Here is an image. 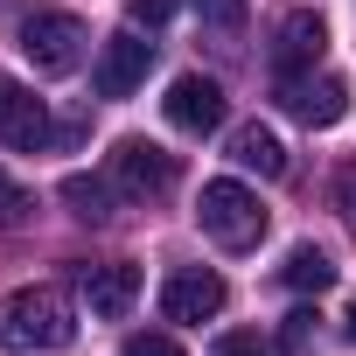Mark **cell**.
I'll list each match as a JSON object with an SVG mask.
<instances>
[{
	"label": "cell",
	"mask_w": 356,
	"mask_h": 356,
	"mask_svg": "<svg viewBox=\"0 0 356 356\" xmlns=\"http://www.w3.org/2000/svg\"><path fill=\"white\" fill-rule=\"evenodd\" d=\"M77 342V314L56 286H22L0 300V349L15 356H49V349H70Z\"/></svg>",
	"instance_id": "obj_1"
},
{
	"label": "cell",
	"mask_w": 356,
	"mask_h": 356,
	"mask_svg": "<svg viewBox=\"0 0 356 356\" xmlns=\"http://www.w3.org/2000/svg\"><path fill=\"white\" fill-rule=\"evenodd\" d=\"M196 224L224 245V252H252L259 238H266V210H259V196L245 189V182H203V203H196Z\"/></svg>",
	"instance_id": "obj_2"
},
{
	"label": "cell",
	"mask_w": 356,
	"mask_h": 356,
	"mask_svg": "<svg viewBox=\"0 0 356 356\" xmlns=\"http://www.w3.org/2000/svg\"><path fill=\"white\" fill-rule=\"evenodd\" d=\"M84 22L77 15H63V8H35V15H22V56L42 70V77H70L77 63H84Z\"/></svg>",
	"instance_id": "obj_3"
},
{
	"label": "cell",
	"mask_w": 356,
	"mask_h": 356,
	"mask_svg": "<svg viewBox=\"0 0 356 356\" xmlns=\"http://www.w3.org/2000/svg\"><path fill=\"white\" fill-rule=\"evenodd\" d=\"M112 189L133 203H161L175 189V154H161L154 140H119L112 147Z\"/></svg>",
	"instance_id": "obj_4"
},
{
	"label": "cell",
	"mask_w": 356,
	"mask_h": 356,
	"mask_svg": "<svg viewBox=\"0 0 356 356\" xmlns=\"http://www.w3.org/2000/svg\"><path fill=\"white\" fill-rule=\"evenodd\" d=\"M147 63H154V42H147L140 29H126V35H112V42L98 49L91 91H98V98H133V91L147 84Z\"/></svg>",
	"instance_id": "obj_5"
},
{
	"label": "cell",
	"mask_w": 356,
	"mask_h": 356,
	"mask_svg": "<svg viewBox=\"0 0 356 356\" xmlns=\"http://www.w3.org/2000/svg\"><path fill=\"white\" fill-rule=\"evenodd\" d=\"M161 112H168L175 133H217V126H224V84L189 70V77H175V84H168Z\"/></svg>",
	"instance_id": "obj_6"
},
{
	"label": "cell",
	"mask_w": 356,
	"mask_h": 356,
	"mask_svg": "<svg viewBox=\"0 0 356 356\" xmlns=\"http://www.w3.org/2000/svg\"><path fill=\"white\" fill-rule=\"evenodd\" d=\"M161 314L168 321H217L224 314V280L210 266H175L161 286Z\"/></svg>",
	"instance_id": "obj_7"
},
{
	"label": "cell",
	"mask_w": 356,
	"mask_h": 356,
	"mask_svg": "<svg viewBox=\"0 0 356 356\" xmlns=\"http://www.w3.org/2000/svg\"><path fill=\"white\" fill-rule=\"evenodd\" d=\"M321 49H328V22H321L314 8H293V15L273 29V70H280V77L314 70V63H321Z\"/></svg>",
	"instance_id": "obj_8"
},
{
	"label": "cell",
	"mask_w": 356,
	"mask_h": 356,
	"mask_svg": "<svg viewBox=\"0 0 356 356\" xmlns=\"http://www.w3.org/2000/svg\"><path fill=\"white\" fill-rule=\"evenodd\" d=\"M280 105H286L300 126H335V119L349 112V84H342V77L300 70V77H280Z\"/></svg>",
	"instance_id": "obj_9"
},
{
	"label": "cell",
	"mask_w": 356,
	"mask_h": 356,
	"mask_svg": "<svg viewBox=\"0 0 356 356\" xmlns=\"http://www.w3.org/2000/svg\"><path fill=\"white\" fill-rule=\"evenodd\" d=\"M0 147H22V154L49 147V105L29 84H0Z\"/></svg>",
	"instance_id": "obj_10"
},
{
	"label": "cell",
	"mask_w": 356,
	"mask_h": 356,
	"mask_svg": "<svg viewBox=\"0 0 356 356\" xmlns=\"http://www.w3.org/2000/svg\"><path fill=\"white\" fill-rule=\"evenodd\" d=\"M77 280H84V300H91L98 321H119L140 300V266H84Z\"/></svg>",
	"instance_id": "obj_11"
},
{
	"label": "cell",
	"mask_w": 356,
	"mask_h": 356,
	"mask_svg": "<svg viewBox=\"0 0 356 356\" xmlns=\"http://www.w3.org/2000/svg\"><path fill=\"white\" fill-rule=\"evenodd\" d=\"M231 161L238 168H252V175H266V182H280V175H286V147H280V133L273 126H238L231 133Z\"/></svg>",
	"instance_id": "obj_12"
},
{
	"label": "cell",
	"mask_w": 356,
	"mask_h": 356,
	"mask_svg": "<svg viewBox=\"0 0 356 356\" xmlns=\"http://www.w3.org/2000/svg\"><path fill=\"white\" fill-rule=\"evenodd\" d=\"M63 203H70V217H84V224H112L119 210V189H112V175H63Z\"/></svg>",
	"instance_id": "obj_13"
},
{
	"label": "cell",
	"mask_w": 356,
	"mask_h": 356,
	"mask_svg": "<svg viewBox=\"0 0 356 356\" xmlns=\"http://www.w3.org/2000/svg\"><path fill=\"white\" fill-rule=\"evenodd\" d=\"M280 280H286L293 293H328V286H335V259H328L321 245H293L286 266H280Z\"/></svg>",
	"instance_id": "obj_14"
},
{
	"label": "cell",
	"mask_w": 356,
	"mask_h": 356,
	"mask_svg": "<svg viewBox=\"0 0 356 356\" xmlns=\"http://www.w3.org/2000/svg\"><path fill=\"white\" fill-rule=\"evenodd\" d=\"M189 8H196V22L217 29V35H238V29H245V0H189Z\"/></svg>",
	"instance_id": "obj_15"
},
{
	"label": "cell",
	"mask_w": 356,
	"mask_h": 356,
	"mask_svg": "<svg viewBox=\"0 0 356 356\" xmlns=\"http://www.w3.org/2000/svg\"><path fill=\"white\" fill-rule=\"evenodd\" d=\"M29 210H35V196H29L22 182H8V175H0V231H22Z\"/></svg>",
	"instance_id": "obj_16"
},
{
	"label": "cell",
	"mask_w": 356,
	"mask_h": 356,
	"mask_svg": "<svg viewBox=\"0 0 356 356\" xmlns=\"http://www.w3.org/2000/svg\"><path fill=\"white\" fill-rule=\"evenodd\" d=\"M210 356H280V349H273V342H259L252 328H231V335H217V349H210Z\"/></svg>",
	"instance_id": "obj_17"
},
{
	"label": "cell",
	"mask_w": 356,
	"mask_h": 356,
	"mask_svg": "<svg viewBox=\"0 0 356 356\" xmlns=\"http://www.w3.org/2000/svg\"><path fill=\"white\" fill-rule=\"evenodd\" d=\"M175 8H182V0H126V22H133V29H147V35H154V29H161V22H168V15H175Z\"/></svg>",
	"instance_id": "obj_18"
},
{
	"label": "cell",
	"mask_w": 356,
	"mask_h": 356,
	"mask_svg": "<svg viewBox=\"0 0 356 356\" xmlns=\"http://www.w3.org/2000/svg\"><path fill=\"white\" fill-rule=\"evenodd\" d=\"M126 356H182V342H175V335H126Z\"/></svg>",
	"instance_id": "obj_19"
},
{
	"label": "cell",
	"mask_w": 356,
	"mask_h": 356,
	"mask_svg": "<svg viewBox=\"0 0 356 356\" xmlns=\"http://www.w3.org/2000/svg\"><path fill=\"white\" fill-rule=\"evenodd\" d=\"M314 342V307H293L286 314V349H307Z\"/></svg>",
	"instance_id": "obj_20"
},
{
	"label": "cell",
	"mask_w": 356,
	"mask_h": 356,
	"mask_svg": "<svg viewBox=\"0 0 356 356\" xmlns=\"http://www.w3.org/2000/svg\"><path fill=\"white\" fill-rule=\"evenodd\" d=\"M335 203L356 217V168H342V175H335Z\"/></svg>",
	"instance_id": "obj_21"
},
{
	"label": "cell",
	"mask_w": 356,
	"mask_h": 356,
	"mask_svg": "<svg viewBox=\"0 0 356 356\" xmlns=\"http://www.w3.org/2000/svg\"><path fill=\"white\" fill-rule=\"evenodd\" d=\"M349 342H356V300H349Z\"/></svg>",
	"instance_id": "obj_22"
}]
</instances>
